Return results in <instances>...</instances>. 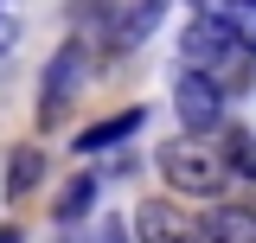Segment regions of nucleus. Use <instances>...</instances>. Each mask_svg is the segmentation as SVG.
Wrapping results in <instances>:
<instances>
[{
    "mask_svg": "<svg viewBox=\"0 0 256 243\" xmlns=\"http://www.w3.org/2000/svg\"><path fill=\"white\" fill-rule=\"evenodd\" d=\"M0 243H20V224H0Z\"/></svg>",
    "mask_w": 256,
    "mask_h": 243,
    "instance_id": "f8f14e48",
    "label": "nucleus"
},
{
    "mask_svg": "<svg viewBox=\"0 0 256 243\" xmlns=\"http://www.w3.org/2000/svg\"><path fill=\"white\" fill-rule=\"evenodd\" d=\"M45 173H52L45 148H38V141H20V148L6 154V198H13V205H20V198H32V192L45 186Z\"/></svg>",
    "mask_w": 256,
    "mask_h": 243,
    "instance_id": "0eeeda50",
    "label": "nucleus"
},
{
    "mask_svg": "<svg viewBox=\"0 0 256 243\" xmlns=\"http://www.w3.org/2000/svg\"><path fill=\"white\" fill-rule=\"evenodd\" d=\"M198 243H256V212L250 205H218L212 218H198Z\"/></svg>",
    "mask_w": 256,
    "mask_h": 243,
    "instance_id": "1a4fd4ad",
    "label": "nucleus"
},
{
    "mask_svg": "<svg viewBox=\"0 0 256 243\" xmlns=\"http://www.w3.org/2000/svg\"><path fill=\"white\" fill-rule=\"evenodd\" d=\"M96 192H102V180H96V173H77V180H70V186L58 192V198H52V224L77 230V224H84V218L96 212Z\"/></svg>",
    "mask_w": 256,
    "mask_h": 243,
    "instance_id": "9d476101",
    "label": "nucleus"
},
{
    "mask_svg": "<svg viewBox=\"0 0 256 243\" xmlns=\"http://www.w3.org/2000/svg\"><path fill=\"white\" fill-rule=\"evenodd\" d=\"M128 224H134V243H198V218L180 198H141Z\"/></svg>",
    "mask_w": 256,
    "mask_h": 243,
    "instance_id": "39448f33",
    "label": "nucleus"
},
{
    "mask_svg": "<svg viewBox=\"0 0 256 243\" xmlns=\"http://www.w3.org/2000/svg\"><path fill=\"white\" fill-rule=\"evenodd\" d=\"M90 38L84 32H70L58 52L45 58V77H38V122H58L70 102H77V90L90 84Z\"/></svg>",
    "mask_w": 256,
    "mask_h": 243,
    "instance_id": "7ed1b4c3",
    "label": "nucleus"
},
{
    "mask_svg": "<svg viewBox=\"0 0 256 243\" xmlns=\"http://www.w3.org/2000/svg\"><path fill=\"white\" fill-rule=\"evenodd\" d=\"M141 122H148V109H116V116H102L96 128H77V141H70V148H77V154H109V148H122Z\"/></svg>",
    "mask_w": 256,
    "mask_h": 243,
    "instance_id": "6e6552de",
    "label": "nucleus"
},
{
    "mask_svg": "<svg viewBox=\"0 0 256 243\" xmlns=\"http://www.w3.org/2000/svg\"><path fill=\"white\" fill-rule=\"evenodd\" d=\"M109 20H116L109 26V52H141L160 32V20H166V0H122Z\"/></svg>",
    "mask_w": 256,
    "mask_h": 243,
    "instance_id": "423d86ee",
    "label": "nucleus"
},
{
    "mask_svg": "<svg viewBox=\"0 0 256 243\" xmlns=\"http://www.w3.org/2000/svg\"><path fill=\"white\" fill-rule=\"evenodd\" d=\"M154 166L166 173V186H173V198H224V186H230V173H224V160L212 141H198V134H173V141H160L154 148Z\"/></svg>",
    "mask_w": 256,
    "mask_h": 243,
    "instance_id": "f03ea898",
    "label": "nucleus"
},
{
    "mask_svg": "<svg viewBox=\"0 0 256 243\" xmlns=\"http://www.w3.org/2000/svg\"><path fill=\"white\" fill-rule=\"evenodd\" d=\"M180 70H198L205 84H218L224 96H237V90L256 84V52H244L237 38H224L212 20L192 13L186 32H180Z\"/></svg>",
    "mask_w": 256,
    "mask_h": 243,
    "instance_id": "f257e3e1",
    "label": "nucleus"
},
{
    "mask_svg": "<svg viewBox=\"0 0 256 243\" xmlns=\"http://www.w3.org/2000/svg\"><path fill=\"white\" fill-rule=\"evenodd\" d=\"M64 243H96V237H84V230H70V237H64Z\"/></svg>",
    "mask_w": 256,
    "mask_h": 243,
    "instance_id": "ddd939ff",
    "label": "nucleus"
},
{
    "mask_svg": "<svg viewBox=\"0 0 256 243\" xmlns=\"http://www.w3.org/2000/svg\"><path fill=\"white\" fill-rule=\"evenodd\" d=\"M212 148H218V160H224L230 180H250L256 186V134H250V128H218Z\"/></svg>",
    "mask_w": 256,
    "mask_h": 243,
    "instance_id": "9b49d317",
    "label": "nucleus"
},
{
    "mask_svg": "<svg viewBox=\"0 0 256 243\" xmlns=\"http://www.w3.org/2000/svg\"><path fill=\"white\" fill-rule=\"evenodd\" d=\"M224 102H230V96H224L218 84H205L198 70H180V84H173V116L186 122V134H198V141L218 134L224 128Z\"/></svg>",
    "mask_w": 256,
    "mask_h": 243,
    "instance_id": "20e7f679",
    "label": "nucleus"
}]
</instances>
